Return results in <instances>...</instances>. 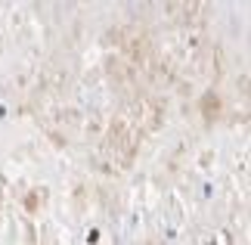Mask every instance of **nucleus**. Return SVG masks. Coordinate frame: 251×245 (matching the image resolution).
<instances>
[]
</instances>
